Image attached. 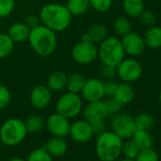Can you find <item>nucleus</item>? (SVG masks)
Masks as SVG:
<instances>
[{
	"mask_svg": "<svg viewBox=\"0 0 161 161\" xmlns=\"http://www.w3.org/2000/svg\"><path fill=\"white\" fill-rule=\"evenodd\" d=\"M41 24L54 32L64 31L71 23L72 14L65 5L50 3L45 5L39 13Z\"/></svg>",
	"mask_w": 161,
	"mask_h": 161,
	"instance_id": "f257e3e1",
	"label": "nucleus"
},
{
	"mask_svg": "<svg viewBox=\"0 0 161 161\" xmlns=\"http://www.w3.org/2000/svg\"><path fill=\"white\" fill-rule=\"evenodd\" d=\"M28 41L35 53L41 57L52 55L57 47L56 32L42 24L31 30Z\"/></svg>",
	"mask_w": 161,
	"mask_h": 161,
	"instance_id": "f03ea898",
	"label": "nucleus"
},
{
	"mask_svg": "<svg viewBox=\"0 0 161 161\" xmlns=\"http://www.w3.org/2000/svg\"><path fill=\"white\" fill-rule=\"evenodd\" d=\"M123 139L112 131L98 135L95 150L101 161H116L121 155Z\"/></svg>",
	"mask_w": 161,
	"mask_h": 161,
	"instance_id": "7ed1b4c3",
	"label": "nucleus"
},
{
	"mask_svg": "<svg viewBox=\"0 0 161 161\" xmlns=\"http://www.w3.org/2000/svg\"><path fill=\"white\" fill-rule=\"evenodd\" d=\"M125 55L121 41L117 37H106L98 47V57L105 65L117 67Z\"/></svg>",
	"mask_w": 161,
	"mask_h": 161,
	"instance_id": "20e7f679",
	"label": "nucleus"
},
{
	"mask_svg": "<svg viewBox=\"0 0 161 161\" xmlns=\"http://www.w3.org/2000/svg\"><path fill=\"white\" fill-rule=\"evenodd\" d=\"M28 132L25 122L16 118H12L4 121L0 127L1 142L7 146H16L27 136Z\"/></svg>",
	"mask_w": 161,
	"mask_h": 161,
	"instance_id": "39448f33",
	"label": "nucleus"
},
{
	"mask_svg": "<svg viewBox=\"0 0 161 161\" xmlns=\"http://www.w3.org/2000/svg\"><path fill=\"white\" fill-rule=\"evenodd\" d=\"M83 111V98L79 94L65 92L59 97L56 103V112L67 118L74 119Z\"/></svg>",
	"mask_w": 161,
	"mask_h": 161,
	"instance_id": "423d86ee",
	"label": "nucleus"
},
{
	"mask_svg": "<svg viewBox=\"0 0 161 161\" xmlns=\"http://www.w3.org/2000/svg\"><path fill=\"white\" fill-rule=\"evenodd\" d=\"M71 56L79 64H92L98 58V46L90 41L82 39L72 47Z\"/></svg>",
	"mask_w": 161,
	"mask_h": 161,
	"instance_id": "0eeeda50",
	"label": "nucleus"
},
{
	"mask_svg": "<svg viewBox=\"0 0 161 161\" xmlns=\"http://www.w3.org/2000/svg\"><path fill=\"white\" fill-rule=\"evenodd\" d=\"M117 75L124 83L133 84L138 80L142 76V66L134 57L124 58L117 65Z\"/></svg>",
	"mask_w": 161,
	"mask_h": 161,
	"instance_id": "6e6552de",
	"label": "nucleus"
},
{
	"mask_svg": "<svg viewBox=\"0 0 161 161\" xmlns=\"http://www.w3.org/2000/svg\"><path fill=\"white\" fill-rule=\"evenodd\" d=\"M111 129L122 139H129L136 131L134 118L125 113H117L111 119Z\"/></svg>",
	"mask_w": 161,
	"mask_h": 161,
	"instance_id": "1a4fd4ad",
	"label": "nucleus"
},
{
	"mask_svg": "<svg viewBox=\"0 0 161 161\" xmlns=\"http://www.w3.org/2000/svg\"><path fill=\"white\" fill-rule=\"evenodd\" d=\"M68 136H70V137L78 143H86L89 141L94 136L91 123L85 119L73 121L70 123Z\"/></svg>",
	"mask_w": 161,
	"mask_h": 161,
	"instance_id": "9d476101",
	"label": "nucleus"
},
{
	"mask_svg": "<svg viewBox=\"0 0 161 161\" xmlns=\"http://www.w3.org/2000/svg\"><path fill=\"white\" fill-rule=\"evenodd\" d=\"M120 41L125 54L129 55L130 57H137L141 55L146 47L144 38L136 32L130 31L126 35L122 36V39Z\"/></svg>",
	"mask_w": 161,
	"mask_h": 161,
	"instance_id": "9b49d317",
	"label": "nucleus"
},
{
	"mask_svg": "<svg viewBox=\"0 0 161 161\" xmlns=\"http://www.w3.org/2000/svg\"><path fill=\"white\" fill-rule=\"evenodd\" d=\"M80 97L87 103L103 100L104 96L103 82L97 78H91L86 80V84L80 91Z\"/></svg>",
	"mask_w": 161,
	"mask_h": 161,
	"instance_id": "f8f14e48",
	"label": "nucleus"
},
{
	"mask_svg": "<svg viewBox=\"0 0 161 161\" xmlns=\"http://www.w3.org/2000/svg\"><path fill=\"white\" fill-rule=\"evenodd\" d=\"M47 128L52 136L65 137L69 135L70 121L67 118L56 112L48 117Z\"/></svg>",
	"mask_w": 161,
	"mask_h": 161,
	"instance_id": "ddd939ff",
	"label": "nucleus"
},
{
	"mask_svg": "<svg viewBox=\"0 0 161 161\" xmlns=\"http://www.w3.org/2000/svg\"><path fill=\"white\" fill-rule=\"evenodd\" d=\"M52 92L46 85H38L34 86L30 94V102L36 109H44L50 103Z\"/></svg>",
	"mask_w": 161,
	"mask_h": 161,
	"instance_id": "4468645a",
	"label": "nucleus"
},
{
	"mask_svg": "<svg viewBox=\"0 0 161 161\" xmlns=\"http://www.w3.org/2000/svg\"><path fill=\"white\" fill-rule=\"evenodd\" d=\"M83 116L86 120L92 123L107 117L105 103L103 100L89 102L83 110Z\"/></svg>",
	"mask_w": 161,
	"mask_h": 161,
	"instance_id": "2eb2a0df",
	"label": "nucleus"
},
{
	"mask_svg": "<svg viewBox=\"0 0 161 161\" xmlns=\"http://www.w3.org/2000/svg\"><path fill=\"white\" fill-rule=\"evenodd\" d=\"M44 148L52 157H59L66 153L68 145L64 137L52 136L50 139H48Z\"/></svg>",
	"mask_w": 161,
	"mask_h": 161,
	"instance_id": "dca6fc26",
	"label": "nucleus"
},
{
	"mask_svg": "<svg viewBox=\"0 0 161 161\" xmlns=\"http://www.w3.org/2000/svg\"><path fill=\"white\" fill-rule=\"evenodd\" d=\"M67 75L62 71L52 72L47 79V86L51 90V92H60L64 90L66 86Z\"/></svg>",
	"mask_w": 161,
	"mask_h": 161,
	"instance_id": "f3484780",
	"label": "nucleus"
},
{
	"mask_svg": "<svg viewBox=\"0 0 161 161\" xmlns=\"http://www.w3.org/2000/svg\"><path fill=\"white\" fill-rule=\"evenodd\" d=\"M30 31H31L30 28L25 23L18 22V23L13 24L10 27L7 33L15 44V43H22V42L28 41Z\"/></svg>",
	"mask_w": 161,
	"mask_h": 161,
	"instance_id": "a211bd4d",
	"label": "nucleus"
},
{
	"mask_svg": "<svg viewBox=\"0 0 161 161\" xmlns=\"http://www.w3.org/2000/svg\"><path fill=\"white\" fill-rule=\"evenodd\" d=\"M114 98L121 105L128 104L132 103L135 98V89L131 86V84L122 82L118 85V88H117Z\"/></svg>",
	"mask_w": 161,
	"mask_h": 161,
	"instance_id": "6ab92c4d",
	"label": "nucleus"
},
{
	"mask_svg": "<svg viewBox=\"0 0 161 161\" xmlns=\"http://www.w3.org/2000/svg\"><path fill=\"white\" fill-rule=\"evenodd\" d=\"M107 37V29L103 24H94L88 31L83 35V40L90 41L94 44L102 43Z\"/></svg>",
	"mask_w": 161,
	"mask_h": 161,
	"instance_id": "aec40b11",
	"label": "nucleus"
},
{
	"mask_svg": "<svg viewBox=\"0 0 161 161\" xmlns=\"http://www.w3.org/2000/svg\"><path fill=\"white\" fill-rule=\"evenodd\" d=\"M144 42L146 47L156 49L161 47V27L151 26L144 34Z\"/></svg>",
	"mask_w": 161,
	"mask_h": 161,
	"instance_id": "412c9836",
	"label": "nucleus"
},
{
	"mask_svg": "<svg viewBox=\"0 0 161 161\" xmlns=\"http://www.w3.org/2000/svg\"><path fill=\"white\" fill-rule=\"evenodd\" d=\"M131 139L136 144V146L142 150L147 148H152L153 145V139L148 130L136 129Z\"/></svg>",
	"mask_w": 161,
	"mask_h": 161,
	"instance_id": "4be33fe9",
	"label": "nucleus"
},
{
	"mask_svg": "<svg viewBox=\"0 0 161 161\" xmlns=\"http://www.w3.org/2000/svg\"><path fill=\"white\" fill-rule=\"evenodd\" d=\"M86 79L85 78L83 74L78 73V72L72 73L71 75L67 76L65 88L67 89L68 92L80 94L86 84Z\"/></svg>",
	"mask_w": 161,
	"mask_h": 161,
	"instance_id": "5701e85b",
	"label": "nucleus"
},
{
	"mask_svg": "<svg viewBox=\"0 0 161 161\" xmlns=\"http://www.w3.org/2000/svg\"><path fill=\"white\" fill-rule=\"evenodd\" d=\"M144 0H123L122 8L124 13L133 18L138 17L144 9Z\"/></svg>",
	"mask_w": 161,
	"mask_h": 161,
	"instance_id": "b1692460",
	"label": "nucleus"
},
{
	"mask_svg": "<svg viewBox=\"0 0 161 161\" xmlns=\"http://www.w3.org/2000/svg\"><path fill=\"white\" fill-rule=\"evenodd\" d=\"M65 7L72 16H79L86 14L90 9V2L89 0H66Z\"/></svg>",
	"mask_w": 161,
	"mask_h": 161,
	"instance_id": "393cba45",
	"label": "nucleus"
},
{
	"mask_svg": "<svg viewBox=\"0 0 161 161\" xmlns=\"http://www.w3.org/2000/svg\"><path fill=\"white\" fill-rule=\"evenodd\" d=\"M135 125H136V129H139V130H150L153 124H154V119L153 117L149 114V113H140L138 114L135 119Z\"/></svg>",
	"mask_w": 161,
	"mask_h": 161,
	"instance_id": "a878e982",
	"label": "nucleus"
},
{
	"mask_svg": "<svg viewBox=\"0 0 161 161\" xmlns=\"http://www.w3.org/2000/svg\"><path fill=\"white\" fill-rule=\"evenodd\" d=\"M25 125H26V129H27L28 133L35 134V133L40 132L43 129V127L45 125V121L41 116L31 115L26 119Z\"/></svg>",
	"mask_w": 161,
	"mask_h": 161,
	"instance_id": "bb28decb",
	"label": "nucleus"
},
{
	"mask_svg": "<svg viewBox=\"0 0 161 161\" xmlns=\"http://www.w3.org/2000/svg\"><path fill=\"white\" fill-rule=\"evenodd\" d=\"M14 43L8 33L0 32V59L8 57L14 50Z\"/></svg>",
	"mask_w": 161,
	"mask_h": 161,
	"instance_id": "cd10ccee",
	"label": "nucleus"
},
{
	"mask_svg": "<svg viewBox=\"0 0 161 161\" xmlns=\"http://www.w3.org/2000/svg\"><path fill=\"white\" fill-rule=\"evenodd\" d=\"M113 27H114L115 32L118 35H120V36L126 35L127 33H129L131 31V29H132L130 21L127 18L122 17V16L118 17V18L115 19Z\"/></svg>",
	"mask_w": 161,
	"mask_h": 161,
	"instance_id": "c85d7f7f",
	"label": "nucleus"
},
{
	"mask_svg": "<svg viewBox=\"0 0 161 161\" xmlns=\"http://www.w3.org/2000/svg\"><path fill=\"white\" fill-rule=\"evenodd\" d=\"M139 148L136 146V144L131 139H127L122 143V148H121V154L125 158L129 159H135L139 152Z\"/></svg>",
	"mask_w": 161,
	"mask_h": 161,
	"instance_id": "c756f323",
	"label": "nucleus"
},
{
	"mask_svg": "<svg viewBox=\"0 0 161 161\" xmlns=\"http://www.w3.org/2000/svg\"><path fill=\"white\" fill-rule=\"evenodd\" d=\"M135 161H159L158 153L152 148L139 150Z\"/></svg>",
	"mask_w": 161,
	"mask_h": 161,
	"instance_id": "7c9ffc66",
	"label": "nucleus"
},
{
	"mask_svg": "<svg viewBox=\"0 0 161 161\" xmlns=\"http://www.w3.org/2000/svg\"><path fill=\"white\" fill-rule=\"evenodd\" d=\"M27 161H52V156L45 148H38L29 154Z\"/></svg>",
	"mask_w": 161,
	"mask_h": 161,
	"instance_id": "2f4dec72",
	"label": "nucleus"
},
{
	"mask_svg": "<svg viewBox=\"0 0 161 161\" xmlns=\"http://www.w3.org/2000/svg\"><path fill=\"white\" fill-rule=\"evenodd\" d=\"M89 2L90 8H92L94 11L98 13L103 14L111 9L113 0H89Z\"/></svg>",
	"mask_w": 161,
	"mask_h": 161,
	"instance_id": "473e14b6",
	"label": "nucleus"
},
{
	"mask_svg": "<svg viewBox=\"0 0 161 161\" xmlns=\"http://www.w3.org/2000/svg\"><path fill=\"white\" fill-rule=\"evenodd\" d=\"M15 8V0H0V18L9 16Z\"/></svg>",
	"mask_w": 161,
	"mask_h": 161,
	"instance_id": "72a5a7b5",
	"label": "nucleus"
},
{
	"mask_svg": "<svg viewBox=\"0 0 161 161\" xmlns=\"http://www.w3.org/2000/svg\"><path fill=\"white\" fill-rule=\"evenodd\" d=\"M12 100V95L9 88L3 85H0V110L6 108Z\"/></svg>",
	"mask_w": 161,
	"mask_h": 161,
	"instance_id": "f704fd0d",
	"label": "nucleus"
},
{
	"mask_svg": "<svg viewBox=\"0 0 161 161\" xmlns=\"http://www.w3.org/2000/svg\"><path fill=\"white\" fill-rule=\"evenodd\" d=\"M105 103V107H106V111H107V116H113L116 115L117 113H119L121 109V104L114 98H109L107 101L104 102Z\"/></svg>",
	"mask_w": 161,
	"mask_h": 161,
	"instance_id": "c9c22d12",
	"label": "nucleus"
},
{
	"mask_svg": "<svg viewBox=\"0 0 161 161\" xmlns=\"http://www.w3.org/2000/svg\"><path fill=\"white\" fill-rule=\"evenodd\" d=\"M138 17H139L140 21L145 26H148V27L153 26L155 24V22H156V16L152 11L144 10Z\"/></svg>",
	"mask_w": 161,
	"mask_h": 161,
	"instance_id": "e433bc0d",
	"label": "nucleus"
},
{
	"mask_svg": "<svg viewBox=\"0 0 161 161\" xmlns=\"http://www.w3.org/2000/svg\"><path fill=\"white\" fill-rule=\"evenodd\" d=\"M118 83H116L113 80H107L106 82L103 83L104 87V96L108 98H112L115 96L117 88H118Z\"/></svg>",
	"mask_w": 161,
	"mask_h": 161,
	"instance_id": "4c0bfd02",
	"label": "nucleus"
},
{
	"mask_svg": "<svg viewBox=\"0 0 161 161\" xmlns=\"http://www.w3.org/2000/svg\"><path fill=\"white\" fill-rule=\"evenodd\" d=\"M101 74L104 79L112 80L117 75V68L115 66H110V65L103 64L102 69H101Z\"/></svg>",
	"mask_w": 161,
	"mask_h": 161,
	"instance_id": "58836bf2",
	"label": "nucleus"
},
{
	"mask_svg": "<svg viewBox=\"0 0 161 161\" xmlns=\"http://www.w3.org/2000/svg\"><path fill=\"white\" fill-rule=\"evenodd\" d=\"M91 126H92L94 135H97V136L106 131V124L104 122V119H101V120L92 122Z\"/></svg>",
	"mask_w": 161,
	"mask_h": 161,
	"instance_id": "ea45409f",
	"label": "nucleus"
},
{
	"mask_svg": "<svg viewBox=\"0 0 161 161\" xmlns=\"http://www.w3.org/2000/svg\"><path fill=\"white\" fill-rule=\"evenodd\" d=\"M25 24L30 28V30H31V29H34V28L38 27L39 25H41V21H40V18L38 15L31 14L26 18Z\"/></svg>",
	"mask_w": 161,
	"mask_h": 161,
	"instance_id": "a19ab883",
	"label": "nucleus"
},
{
	"mask_svg": "<svg viewBox=\"0 0 161 161\" xmlns=\"http://www.w3.org/2000/svg\"><path fill=\"white\" fill-rule=\"evenodd\" d=\"M10 161H27V160H25L21 157H14V158H12Z\"/></svg>",
	"mask_w": 161,
	"mask_h": 161,
	"instance_id": "79ce46f5",
	"label": "nucleus"
},
{
	"mask_svg": "<svg viewBox=\"0 0 161 161\" xmlns=\"http://www.w3.org/2000/svg\"><path fill=\"white\" fill-rule=\"evenodd\" d=\"M119 161H135V159H129V158H122V159H120V160H119Z\"/></svg>",
	"mask_w": 161,
	"mask_h": 161,
	"instance_id": "37998d69",
	"label": "nucleus"
},
{
	"mask_svg": "<svg viewBox=\"0 0 161 161\" xmlns=\"http://www.w3.org/2000/svg\"><path fill=\"white\" fill-rule=\"evenodd\" d=\"M158 102H159V103L161 104V91L159 92V95H158Z\"/></svg>",
	"mask_w": 161,
	"mask_h": 161,
	"instance_id": "c03bdc74",
	"label": "nucleus"
},
{
	"mask_svg": "<svg viewBox=\"0 0 161 161\" xmlns=\"http://www.w3.org/2000/svg\"><path fill=\"white\" fill-rule=\"evenodd\" d=\"M1 143H2V142H1V138H0V146H1Z\"/></svg>",
	"mask_w": 161,
	"mask_h": 161,
	"instance_id": "a18cd8bd",
	"label": "nucleus"
}]
</instances>
